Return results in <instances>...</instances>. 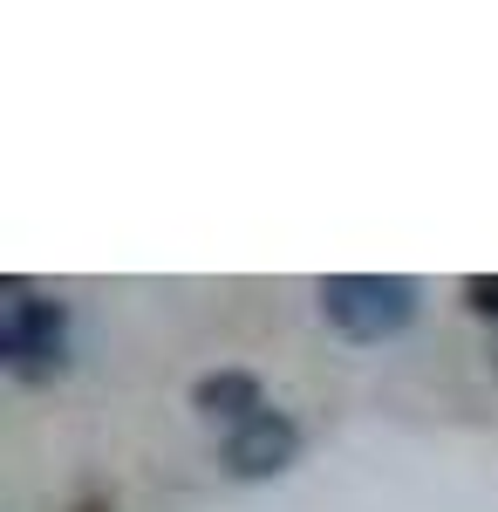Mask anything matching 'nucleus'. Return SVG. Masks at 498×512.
Wrapping results in <instances>:
<instances>
[{
	"mask_svg": "<svg viewBox=\"0 0 498 512\" xmlns=\"http://www.w3.org/2000/svg\"><path fill=\"white\" fill-rule=\"evenodd\" d=\"M321 308H328V321L342 335L383 342V335H396L417 315V287L396 274H342V280H321Z\"/></svg>",
	"mask_w": 498,
	"mask_h": 512,
	"instance_id": "nucleus-1",
	"label": "nucleus"
},
{
	"mask_svg": "<svg viewBox=\"0 0 498 512\" xmlns=\"http://www.w3.org/2000/svg\"><path fill=\"white\" fill-rule=\"evenodd\" d=\"M198 410H205V417H226V424H246V417H260L267 403H260V383H253V376L219 369V376L198 383Z\"/></svg>",
	"mask_w": 498,
	"mask_h": 512,
	"instance_id": "nucleus-4",
	"label": "nucleus"
},
{
	"mask_svg": "<svg viewBox=\"0 0 498 512\" xmlns=\"http://www.w3.org/2000/svg\"><path fill=\"white\" fill-rule=\"evenodd\" d=\"M294 444H301V431H294L280 410H260V417L232 424V437H226V465H232L239 478H267V472H280V465L294 458Z\"/></svg>",
	"mask_w": 498,
	"mask_h": 512,
	"instance_id": "nucleus-3",
	"label": "nucleus"
},
{
	"mask_svg": "<svg viewBox=\"0 0 498 512\" xmlns=\"http://www.w3.org/2000/svg\"><path fill=\"white\" fill-rule=\"evenodd\" d=\"M464 294H471V308H478V315H498V280H471Z\"/></svg>",
	"mask_w": 498,
	"mask_h": 512,
	"instance_id": "nucleus-5",
	"label": "nucleus"
},
{
	"mask_svg": "<svg viewBox=\"0 0 498 512\" xmlns=\"http://www.w3.org/2000/svg\"><path fill=\"white\" fill-rule=\"evenodd\" d=\"M0 355L14 369H48L62 355V308L35 301L28 287H7L0 294Z\"/></svg>",
	"mask_w": 498,
	"mask_h": 512,
	"instance_id": "nucleus-2",
	"label": "nucleus"
}]
</instances>
